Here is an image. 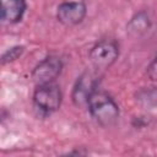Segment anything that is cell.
<instances>
[{
  "mask_svg": "<svg viewBox=\"0 0 157 157\" xmlns=\"http://www.w3.org/2000/svg\"><path fill=\"white\" fill-rule=\"evenodd\" d=\"M92 118L103 128L114 125L119 118V107L115 101L105 92L96 91L87 104Z\"/></svg>",
  "mask_w": 157,
  "mask_h": 157,
  "instance_id": "cell-1",
  "label": "cell"
},
{
  "mask_svg": "<svg viewBox=\"0 0 157 157\" xmlns=\"http://www.w3.org/2000/svg\"><path fill=\"white\" fill-rule=\"evenodd\" d=\"M61 91L59 86L52 83L39 85L33 93V103L37 109L45 114H50L59 109L61 104Z\"/></svg>",
  "mask_w": 157,
  "mask_h": 157,
  "instance_id": "cell-2",
  "label": "cell"
},
{
  "mask_svg": "<svg viewBox=\"0 0 157 157\" xmlns=\"http://www.w3.org/2000/svg\"><path fill=\"white\" fill-rule=\"evenodd\" d=\"M119 56V45L113 39H102L90 50V61L96 69H108Z\"/></svg>",
  "mask_w": 157,
  "mask_h": 157,
  "instance_id": "cell-3",
  "label": "cell"
},
{
  "mask_svg": "<svg viewBox=\"0 0 157 157\" xmlns=\"http://www.w3.org/2000/svg\"><path fill=\"white\" fill-rule=\"evenodd\" d=\"M97 85H98V80L96 75L88 71L83 72L77 78L72 88L71 98L74 104L76 107H87L91 96L97 91Z\"/></svg>",
  "mask_w": 157,
  "mask_h": 157,
  "instance_id": "cell-4",
  "label": "cell"
},
{
  "mask_svg": "<svg viewBox=\"0 0 157 157\" xmlns=\"http://www.w3.org/2000/svg\"><path fill=\"white\" fill-rule=\"evenodd\" d=\"M63 61L58 56H48L43 59L32 71V80L37 86L52 83L61 72Z\"/></svg>",
  "mask_w": 157,
  "mask_h": 157,
  "instance_id": "cell-5",
  "label": "cell"
},
{
  "mask_svg": "<svg viewBox=\"0 0 157 157\" xmlns=\"http://www.w3.org/2000/svg\"><path fill=\"white\" fill-rule=\"evenodd\" d=\"M86 5L82 1H65L58 6L56 18L65 26H75L86 17Z\"/></svg>",
  "mask_w": 157,
  "mask_h": 157,
  "instance_id": "cell-6",
  "label": "cell"
},
{
  "mask_svg": "<svg viewBox=\"0 0 157 157\" xmlns=\"http://www.w3.org/2000/svg\"><path fill=\"white\" fill-rule=\"evenodd\" d=\"M1 20L7 23H17L22 20L27 2L26 0H1Z\"/></svg>",
  "mask_w": 157,
  "mask_h": 157,
  "instance_id": "cell-7",
  "label": "cell"
},
{
  "mask_svg": "<svg viewBox=\"0 0 157 157\" xmlns=\"http://www.w3.org/2000/svg\"><path fill=\"white\" fill-rule=\"evenodd\" d=\"M126 28H128L129 34H131L132 37H140V36L145 34L151 28V20H150L147 12H145V11L137 12L134 17H131Z\"/></svg>",
  "mask_w": 157,
  "mask_h": 157,
  "instance_id": "cell-8",
  "label": "cell"
},
{
  "mask_svg": "<svg viewBox=\"0 0 157 157\" xmlns=\"http://www.w3.org/2000/svg\"><path fill=\"white\" fill-rule=\"evenodd\" d=\"M137 102L145 108H152L157 105V87L142 88L136 94Z\"/></svg>",
  "mask_w": 157,
  "mask_h": 157,
  "instance_id": "cell-9",
  "label": "cell"
},
{
  "mask_svg": "<svg viewBox=\"0 0 157 157\" xmlns=\"http://www.w3.org/2000/svg\"><path fill=\"white\" fill-rule=\"evenodd\" d=\"M25 52V47L23 45H15V47H11L10 49H7L2 56H1V64L5 65L7 63H12L15 61L16 59H18L22 53Z\"/></svg>",
  "mask_w": 157,
  "mask_h": 157,
  "instance_id": "cell-10",
  "label": "cell"
},
{
  "mask_svg": "<svg viewBox=\"0 0 157 157\" xmlns=\"http://www.w3.org/2000/svg\"><path fill=\"white\" fill-rule=\"evenodd\" d=\"M147 76L152 81H157V55L147 66Z\"/></svg>",
  "mask_w": 157,
  "mask_h": 157,
  "instance_id": "cell-11",
  "label": "cell"
}]
</instances>
